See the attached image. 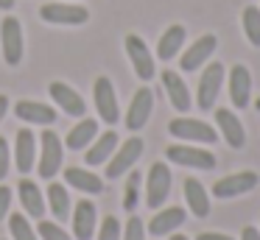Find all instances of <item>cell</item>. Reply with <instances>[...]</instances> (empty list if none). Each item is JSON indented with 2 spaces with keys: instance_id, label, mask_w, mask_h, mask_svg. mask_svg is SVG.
<instances>
[{
  "instance_id": "5b68a950",
  "label": "cell",
  "mask_w": 260,
  "mask_h": 240,
  "mask_svg": "<svg viewBox=\"0 0 260 240\" xmlns=\"http://www.w3.org/2000/svg\"><path fill=\"white\" fill-rule=\"evenodd\" d=\"M143 148H146V143H143L140 137H129L126 143H120L118 148H115V154L109 156V162H107V179H120V176H126V173L132 170V167L137 165V159L143 156Z\"/></svg>"
},
{
  "instance_id": "9c48e42d",
  "label": "cell",
  "mask_w": 260,
  "mask_h": 240,
  "mask_svg": "<svg viewBox=\"0 0 260 240\" xmlns=\"http://www.w3.org/2000/svg\"><path fill=\"white\" fill-rule=\"evenodd\" d=\"M171 193V167L165 162H154L146 176V204L148 210H159Z\"/></svg>"
},
{
  "instance_id": "484cf974",
  "label": "cell",
  "mask_w": 260,
  "mask_h": 240,
  "mask_svg": "<svg viewBox=\"0 0 260 240\" xmlns=\"http://www.w3.org/2000/svg\"><path fill=\"white\" fill-rule=\"evenodd\" d=\"M185 37H187V31H185V25H168L162 31V37H159V42H157V56L162 61H171L174 56H179V50H182V45H185Z\"/></svg>"
},
{
  "instance_id": "4316f807",
  "label": "cell",
  "mask_w": 260,
  "mask_h": 240,
  "mask_svg": "<svg viewBox=\"0 0 260 240\" xmlns=\"http://www.w3.org/2000/svg\"><path fill=\"white\" fill-rule=\"evenodd\" d=\"M95 137H98V120H92V117H81V120L68 131L64 145H68V151H84Z\"/></svg>"
},
{
  "instance_id": "ba28073f",
  "label": "cell",
  "mask_w": 260,
  "mask_h": 240,
  "mask_svg": "<svg viewBox=\"0 0 260 240\" xmlns=\"http://www.w3.org/2000/svg\"><path fill=\"white\" fill-rule=\"evenodd\" d=\"M92 100H95L98 117H101L107 126H115L120 120V106H118V95H115V87L107 76H98L95 84H92Z\"/></svg>"
},
{
  "instance_id": "74e56055",
  "label": "cell",
  "mask_w": 260,
  "mask_h": 240,
  "mask_svg": "<svg viewBox=\"0 0 260 240\" xmlns=\"http://www.w3.org/2000/svg\"><path fill=\"white\" fill-rule=\"evenodd\" d=\"M241 240H260V229L257 226H243Z\"/></svg>"
},
{
  "instance_id": "f1b7e54d",
  "label": "cell",
  "mask_w": 260,
  "mask_h": 240,
  "mask_svg": "<svg viewBox=\"0 0 260 240\" xmlns=\"http://www.w3.org/2000/svg\"><path fill=\"white\" fill-rule=\"evenodd\" d=\"M241 25H243V37L249 39V45L260 48V6H246L241 11Z\"/></svg>"
},
{
  "instance_id": "83f0119b",
  "label": "cell",
  "mask_w": 260,
  "mask_h": 240,
  "mask_svg": "<svg viewBox=\"0 0 260 240\" xmlns=\"http://www.w3.org/2000/svg\"><path fill=\"white\" fill-rule=\"evenodd\" d=\"M48 210H51V215L56 218V221H68V215L73 212V201H70V193L64 184L53 182L48 184Z\"/></svg>"
},
{
  "instance_id": "30bf717a",
  "label": "cell",
  "mask_w": 260,
  "mask_h": 240,
  "mask_svg": "<svg viewBox=\"0 0 260 240\" xmlns=\"http://www.w3.org/2000/svg\"><path fill=\"white\" fill-rule=\"evenodd\" d=\"M40 20L51 25H84L90 20V11L76 3H45L40 9Z\"/></svg>"
},
{
  "instance_id": "603a6c76",
  "label": "cell",
  "mask_w": 260,
  "mask_h": 240,
  "mask_svg": "<svg viewBox=\"0 0 260 240\" xmlns=\"http://www.w3.org/2000/svg\"><path fill=\"white\" fill-rule=\"evenodd\" d=\"M185 210L182 207H165V210H157V215L148 221V232L154 234V237H165V234H174L176 229L185 223Z\"/></svg>"
},
{
  "instance_id": "7a4b0ae2",
  "label": "cell",
  "mask_w": 260,
  "mask_h": 240,
  "mask_svg": "<svg viewBox=\"0 0 260 240\" xmlns=\"http://www.w3.org/2000/svg\"><path fill=\"white\" fill-rule=\"evenodd\" d=\"M0 53L9 67H17L25 53V39H23V22L17 17H6L0 22Z\"/></svg>"
},
{
  "instance_id": "cb8c5ba5",
  "label": "cell",
  "mask_w": 260,
  "mask_h": 240,
  "mask_svg": "<svg viewBox=\"0 0 260 240\" xmlns=\"http://www.w3.org/2000/svg\"><path fill=\"white\" fill-rule=\"evenodd\" d=\"M182 187H185V201H187V210H190L196 218H207V215H210V193L204 190V184L199 182V179L187 176Z\"/></svg>"
},
{
  "instance_id": "44dd1931",
  "label": "cell",
  "mask_w": 260,
  "mask_h": 240,
  "mask_svg": "<svg viewBox=\"0 0 260 240\" xmlns=\"http://www.w3.org/2000/svg\"><path fill=\"white\" fill-rule=\"evenodd\" d=\"M162 87H165V92H168V100H171V106H174L176 112H190V106H193V98H190V89H187V84L179 78V73L176 70H162Z\"/></svg>"
},
{
  "instance_id": "836d02e7",
  "label": "cell",
  "mask_w": 260,
  "mask_h": 240,
  "mask_svg": "<svg viewBox=\"0 0 260 240\" xmlns=\"http://www.w3.org/2000/svg\"><path fill=\"white\" fill-rule=\"evenodd\" d=\"M120 240H146V223H143L137 215H129V221H126V226H123Z\"/></svg>"
},
{
  "instance_id": "f546056e",
  "label": "cell",
  "mask_w": 260,
  "mask_h": 240,
  "mask_svg": "<svg viewBox=\"0 0 260 240\" xmlns=\"http://www.w3.org/2000/svg\"><path fill=\"white\" fill-rule=\"evenodd\" d=\"M140 184H143L140 170L132 167V170L126 173V190H123V210L126 212H135L137 210V201H140Z\"/></svg>"
},
{
  "instance_id": "b9f144b4",
  "label": "cell",
  "mask_w": 260,
  "mask_h": 240,
  "mask_svg": "<svg viewBox=\"0 0 260 240\" xmlns=\"http://www.w3.org/2000/svg\"><path fill=\"white\" fill-rule=\"evenodd\" d=\"M254 109H257V112H260V98H257V100H254Z\"/></svg>"
},
{
  "instance_id": "9a60e30c",
  "label": "cell",
  "mask_w": 260,
  "mask_h": 240,
  "mask_svg": "<svg viewBox=\"0 0 260 240\" xmlns=\"http://www.w3.org/2000/svg\"><path fill=\"white\" fill-rule=\"evenodd\" d=\"M48 92H51L53 104H56L68 117H84V115H87V104H84V98H81V95L76 92L73 87H70V84H64V81H53L51 87H48Z\"/></svg>"
},
{
  "instance_id": "277c9868",
  "label": "cell",
  "mask_w": 260,
  "mask_h": 240,
  "mask_svg": "<svg viewBox=\"0 0 260 240\" xmlns=\"http://www.w3.org/2000/svg\"><path fill=\"white\" fill-rule=\"evenodd\" d=\"M221 87H224V64L221 61H210L202 70V78H199V87H196V106L202 112L215 109Z\"/></svg>"
},
{
  "instance_id": "ffe728a7",
  "label": "cell",
  "mask_w": 260,
  "mask_h": 240,
  "mask_svg": "<svg viewBox=\"0 0 260 240\" xmlns=\"http://www.w3.org/2000/svg\"><path fill=\"white\" fill-rule=\"evenodd\" d=\"M14 115L23 123H31V126H53L56 123V109L48 104H40V100H17Z\"/></svg>"
},
{
  "instance_id": "5bb4252c",
  "label": "cell",
  "mask_w": 260,
  "mask_h": 240,
  "mask_svg": "<svg viewBox=\"0 0 260 240\" xmlns=\"http://www.w3.org/2000/svg\"><path fill=\"white\" fill-rule=\"evenodd\" d=\"M151 112H154V92L148 87H140L132 95V104H129V109H126V128H129L132 134L140 131L148 123Z\"/></svg>"
},
{
  "instance_id": "d6a6232c",
  "label": "cell",
  "mask_w": 260,
  "mask_h": 240,
  "mask_svg": "<svg viewBox=\"0 0 260 240\" xmlns=\"http://www.w3.org/2000/svg\"><path fill=\"white\" fill-rule=\"evenodd\" d=\"M37 234H40V240H73V234H68L56 221H45V218L37 226Z\"/></svg>"
},
{
  "instance_id": "4fadbf2b",
  "label": "cell",
  "mask_w": 260,
  "mask_h": 240,
  "mask_svg": "<svg viewBox=\"0 0 260 240\" xmlns=\"http://www.w3.org/2000/svg\"><path fill=\"white\" fill-rule=\"evenodd\" d=\"M226 87H230V100L235 109H246L252 104V73L246 64H235L226 73Z\"/></svg>"
},
{
  "instance_id": "d6986e66",
  "label": "cell",
  "mask_w": 260,
  "mask_h": 240,
  "mask_svg": "<svg viewBox=\"0 0 260 240\" xmlns=\"http://www.w3.org/2000/svg\"><path fill=\"white\" fill-rule=\"evenodd\" d=\"M17 195H20V204H23V212L28 218H37V221L45 218V195H42L40 184H37L34 179H25V176L20 179Z\"/></svg>"
},
{
  "instance_id": "6da1fadb",
  "label": "cell",
  "mask_w": 260,
  "mask_h": 240,
  "mask_svg": "<svg viewBox=\"0 0 260 240\" xmlns=\"http://www.w3.org/2000/svg\"><path fill=\"white\" fill-rule=\"evenodd\" d=\"M62 159H64V143L56 131H42L40 137V156H37V173L42 179L51 182L59 170H62Z\"/></svg>"
},
{
  "instance_id": "f35d334b",
  "label": "cell",
  "mask_w": 260,
  "mask_h": 240,
  "mask_svg": "<svg viewBox=\"0 0 260 240\" xmlns=\"http://www.w3.org/2000/svg\"><path fill=\"white\" fill-rule=\"evenodd\" d=\"M9 95H0V123H3V117H6V112H9Z\"/></svg>"
},
{
  "instance_id": "ab89813d",
  "label": "cell",
  "mask_w": 260,
  "mask_h": 240,
  "mask_svg": "<svg viewBox=\"0 0 260 240\" xmlns=\"http://www.w3.org/2000/svg\"><path fill=\"white\" fill-rule=\"evenodd\" d=\"M0 9H3V11H12V9H14V0H0Z\"/></svg>"
},
{
  "instance_id": "8992f818",
  "label": "cell",
  "mask_w": 260,
  "mask_h": 240,
  "mask_svg": "<svg viewBox=\"0 0 260 240\" xmlns=\"http://www.w3.org/2000/svg\"><path fill=\"white\" fill-rule=\"evenodd\" d=\"M123 48H126V56H129L132 67H135V76L140 78V81H151V78L157 76V64H154V56H151V50H148L146 39H143L140 33H126Z\"/></svg>"
},
{
  "instance_id": "e0dca14e",
  "label": "cell",
  "mask_w": 260,
  "mask_h": 240,
  "mask_svg": "<svg viewBox=\"0 0 260 240\" xmlns=\"http://www.w3.org/2000/svg\"><path fill=\"white\" fill-rule=\"evenodd\" d=\"M14 167L23 176L37 167V137L31 128H20L14 137Z\"/></svg>"
},
{
  "instance_id": "8fae6325",
  "label": "cell",
  "mask_w": 260,
  "mask_h": 240,
  "mask_svg": "<svg viewBox=\"0 0 260 240\" xmlns=\"http://www.w3.org/2000/svg\"><path fill=\"white\" fill-rule=\"evenodd\" d=\"M260 182V176L254 170H241V173H230V176L218 179V182L213 184V195L215 198H238V195L249 193V190H254Z\"/></svg>"
},
{
  "instance_id": "ac0fdd59",
  "label": "cell",
  "mask_w": 260,
  "mask_h": 240,
  "mask_svg": "<svg viewBox=\"0 0 260 240\" xmlns=\"http://www.w3.org/2000/svg\"><path fill=\"white\" fill-rule=\"evenodd\" d=\"M215 126L224 134V143L230 145V148H243V145H246V128H243L241 117L232 109H224V106L215 109Z\"/></svg>"
},
{
  "instance_id": "e575fe53",
  "label": "cell",
  "mask_w": 260,
  "mask_h": 240,
  "mask_svg": "<svg viewBox=\"0 0 260 240\" xmlns=\"http://www.w3.org/2000/svg\"><path fill=\"white\" fill-rule=\"evenodd\" d=\"M9 167H12V148L3 137H0V182L9 176Z\"/></svg>"
},
{
  "instance_id": "8d00e7d4",
  "label": "cell",
  "mask_w": 260,
  "mask_h": 240,
  "mask_svg": "<svg viewBox=\"0 0 260 240\" xmlns=\"http://www.w3.org/2000/svg\"><path fill=\"white\" fill-rule=\"evenodd\" d=\"M196 240H235V237H230V234H224V232H202Z\"/></svg>"
},
{
  "instance_id": "1f68e13d",
  "label": "cell",
  "mask_w": 260,
  "mask_h": 240,
  "mask_svg": "<svg viewBox=\"0 0 260 240\" xmlns=\"http://www.w3.org/2000/svg\"><path fill=\"white\" fill-rule=\"evenodd\" d=\"M120 234H123V226L115 215H107L101 221V226L95 229V240H120Z\"/></svg>"
},
{
  "instance_id": "52a82bcc",
  "label": "cell",
  "mask_w": 260,
  "mask_h": 240,
  "mask_svg": "<svg viewBox=\"0 0 260 240\" xmlns=\"http://www.w3.org/2000/svg\"><path fill=\"white\" fill-rule=\"evenodd\" d=\"M165 159L179 167H193V170H213L215 167L213 151L196 148V145H168L165 148Z\"/></svg>"
},
{
  "instance_id": "2e32d148",
  "label": "cell",
  "mask_w": 260,
  "mask_h": 240,
  "mask_svg": "<svg viewBox=\"0 0 260 240\" xmlns=\"http://www.w3.org/2000/svg\"><path fill=\"white\" fill-rule=\"evenodd\" d=\"M215 48H218V37H215V33H202V37H199L196 42L182 53V59H179L182 70H185V73L199 70V67H202L204 61L215 53Z\"/></svg>"
},
{
  "instance_id": "d590c367",
  "label": "cell",
  "mask_w": 260,
  "mask_h": 240,
  "mask_svg": "<svg viewBox=\"0 0 260 240\" xmlns=\"http://www.w3.org/2000/svg\"><path fill=\"white\" fill-rule=\"evenodd\" d=\"M9 210H12V187L0 184V221L9 215Z\"/></svg>"
},
{
  "instance_id": "7c38bea8",
  "label": "cell",
  "mask_w": 260,
  "mask_h": 240,
  "mask_svg": "<svg viewBox=\"0 0 260 240\" xmlns=\"http://www.w3.org/2000/svg\"><path fill=\"white\" fill-rule=\"evenodd\" d=\"M70 221H73V240H90L95 237L98 229V207L90 198L76 201L73 212H70Z\"/></svg>"
},
{
  "instance_id": "d4e9b609",
  "label": "cell",
  "mask_w": 260,
  "mask_h": 240,
  "mask_svg": "<svg viewBox=\"0 0 260 240\" xmlns=\"http://www.w3.org/2000/svg\"><path fill=\"white\" fill-rule=\"evenodd\" d=\"M64 182H68V187H76L79 193H90V195L104 193V179L92 170H84V167H68Z\"/></svg>"
},
{
  "instance_id": "4dcf8cb0",
  "label": "cell",
  "mask_w": 260,
  "mask_h": 240,
  "mask_svg": "<svg viewBox=\"0 0 260 240\" xmlns=\"http://www.w3.org/2000/svg\"><path fill=\"white\" fill-rule=\"evenodd\" d=\"M9 232H12V240H40L37 229L28 223V215H23V212L9 215Z\"/></svg>"
},
{
  "instance_id": "3957f363",
  "label": "cell",
  "mask_w": 260,
  "mask_h": 240,
  "mask_svg": "<svg viewBox=\"0 0 260 240\" xmlns=\"http://www.w3.org/2000/svg\"><path fill=\"white\" fill-rule=\"evenodd\" d=\"M168 134L176 140H185V143H204V145L218 143V131L210 123L196 120V117H174L168 123Z\"/></svg>"
},
{
  "instance_id": "60d3db41",
  "label": "cell",
  "mask_w": 260,
  "mask_h": 240,
  "mask_svg": "<svg viewBox=\"0 0 260 240\" xmlns=\"http://www.w3.org/2000/svg\"><path fill=\"white\" fill-rule=\"evenodd\" d=\"M171 240H190V237H185V234H171Z\"/></svg>"
},
{
  "instance_id": "7402d4cb",
  "label": "cell",
  "mask_w": 260,
  "mask_h": 240,
  "mask_svg": "<svg viewBox=\"0 0 260 240\" xmlns=\"http://www.w3.org/2000/svg\"><path fill=\"white\" fill-rule=\"evenodd\" d=\"M118 134H115V128H109V131L98 134L95 140H92L90 145L84 148V162L87 165H104V162H109V156L115 154V148H118Z\"/></svg>"
}]
</instances>
